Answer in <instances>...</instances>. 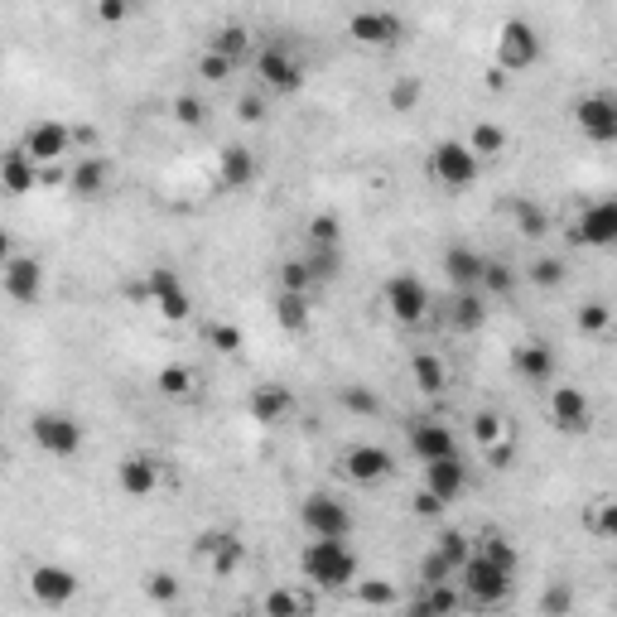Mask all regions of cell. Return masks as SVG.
Segmentation results:
<instances>
[{"label": "cell", "instance_id": "6da1fadb", "mask_svg": "<svg viewBox=\"0 0 617 617\" xmlns=\"http://www.w3.org/2000/svg\"><path fill=\"white\" fill-rule=\"evenodd\" d=\"M299 569H304L309 584L338 593L348 584H357V550L348 540H309L304 555H299Z\"/></svg>", "mask_w": 617, "mask_h": 617}, {"label": "cell", "instance_id": "7a4b0ae2", "mask_svg": "<svg viewBox=\"0 0 617 617\" xmlns=\"http://www.w3.org/2000/svg\"><path fill=\"white\" fill-rule=\"evenodd\" d=\"M299 526L314 540H348L357 521H352L348 502H338V497H328V492H309V497L299 502Z\"/></svg>", "mask_w": 617, "mask_h": 617}, {"label": "cell", "instance_id": "3957f363", "mask_svg": "<svg viewBox=\"0 0 617 617\" xmlns=\"http://www.w3.org/2000/svg\"><path fill=\"white\" fill-rule=\"evenodd\" d=\"M540 63V34L531 20L511 15L507 25L497 29V73H526Z\"/></svg>", "mask_w": 617, "mask_h": 617}, {"label": "cell", "instance_id": "277c9868", "mask_svg": "<svg viewBox=\"0 0 617 617\" xmlns=\"http://www.w3.org/2000/svg\"><path fill=\"white\" fill-rule=\"evenodd\" d=\"M29 439L49 458H78L87 434H82V425L73 415H63V410H39V415L29 420Z\"/></svg>", "mask_w": 617, "mask_h": 617}, {"label": "cell", "instance_id": "5b68a950", "mask_svg": "<svg viewBox=\"0 0 617 617\" xmlns=\"http://www.w3.org/2000/svg\"><path fill=\"white\" fill-rule=\"evenodd\" d=\"M386 314L401 323V328L425 323V314H430V290H425V280L410 275V270L391 275V280H386Z\"/></svg>", "mask_w": 617, "mask_h": 617}, {"label": "cell", "instance_id": "8992f818", "mask_svg": "<svg viewBox=\"0 0 617 617\" xmlns=\"http://www.w3.org/2000/svg\"><path fill=\"white\" fill-rule=\"evenodd\" d=\"M458 584H463V598H473V603H483V608H492V603H502L511 593V574H502L497 564H487L478 550L463 560V569H458Z\"/></svg>", "mask_w": 617, "mask_h": 617}, {"label": "cell", "instance_id": "52a82bcc", "mask_svg": "<svg viewBox=\"0 0 617 617\" xmlns=\"http://www.w3.org/2000/svg\"><path fill=\"white\" fill-rule=\"evenodd\" d=\"M78 574L68 569V564H34L29 569V598L39 603V608H68L73 598H78Z\"/></svg>", "mask_w": 617, "mask_h": 617}, {"label": "cell", "instance_id": "ba28073f", "mask_svg": "<svg viewBox=\"0 0 617 617\" xmlns=\"http://www.w3.org/2000/svg\"><path fill=\"white\" fill-rule=\"evenodd\" d=\"M430 174H434V184H444V188H473L478 184V160L468 155L463 140H439L430 150Z\"/></svg>", "mask_w": 617, "mask_h": 617}, {"label": "cell", "instance_id": "9c48e42d", "mask_svg": "<svg viewBox=\"0 0 617 617\" xmlns=\"http://www.w3.org/2000/svg\"><path fill=\"white\" fill-rule=\"evenodd\" d=\"M348 39H357L362 49H396L405 39V20L396 10H357L348 20Z\"/></svg>", "mask_w": 617, "mask_h": 617}, {"label": "cell", "instance_id": "30bf717a", "mask_svg": "<svg viewBox=\"0 0 617 617\" xmlns=\"http://www.w3.org/2000/svg\"><path fill=\"white\" fill-rule=\"evenodd\" d=\"M145 295L155 299V309H160L164 323H184L193 314V295L184 290V280L174 275L169 266H155L145 275Z\"/></svg>", "mask_w": 617, "mask_h": 617}, {"label": "cell", "instance_id": "8fae6325", "mask_svg": "<svg viewBox=\"0 0 617 617\" xmlns=\"http://www.w3.org/2000/svg\"><path fill=\"white\" fill-rule=\"evenodd\" d=\"M338 468H343V478L357 487H376L391 478V454L381 449V444H352V449H343V458H338Z\"/></svg>", "mask_w": 617, "mask_h": 617}, {"label": "cell", "instance_id": "7c38bea8", "mask_svg": "<svg viewBox=\"0 0 617 617\" xmlns=\"http://www.w3.org/2000/svg\"><path fill=\"white\" fill-rule=\"evenodd\" d=\"M256 73L270 92H299L304 87V63L290 54V44H266L256 58Z\"/></svg>", "mask_w": 617, "mask_h": 617}, {"label": "cell", "instance_id": "4fadbf2b", "mask_svg": "<svg viewBox=\"0 0 617 617\" xmlns=\"http://www.w3.org/2000/svg\"><path fill=\"white\" fill-rule=\"evenodd\" d=\"M511 372L521 376L526 386H550L555 372H560V357L545 338H531V343H516L511 348Z\"/></svg>", "mask_w": 617, "mask_h": 617}, {"label": "cell", "instance_id": "5bb4252c", "mask_svg": "<svg viewBox=\"0 0 617 617\" xmlns=\"http://www.w3.org/2000/svg\"><path fill=\"white\" fill-rule=\"evenodd\" d=\"M20 150H25L39 169H44V164H58V160H68V150H73V131H68L63 121H34L25 131V145H20Z\"/></svg>", "mask_w": 617, "mask_h": 617}, {"label": "cell", "instance_id": "9a60e30c", "mask_svg": "<svg viewBox=\"0 0 617 617\" xmlns=\"http://www.w3.org/2000/svg\"><path fill=\"white\" fill-rule=\"evenodd\" d=\"M550 425L560 434H584L593 425V405L579 386H555L550 391Z\"/></svg>", "mask_w": 617, "mask_h": 617}, {"label": "cell", "instance_id": "2e32d148", "mask_svg": "<svg viewBox=\"0 0 617 617\" xmlns=\"http://www.w3.org/2000/svg\"><path fill=\"white\" fill-rule=\"evenodd\" d=\"M0 285H5V295L15 299V304H39V295H44V266H39V256H10V266L0 270Z\"/></svg>", "mask_w": 617, "mask_h": 617}, {"label": "cell", "instance_id": "e0dca14e", "mask_svg": "<svg viewBox=\"0 0 617 617\" xmlns=\"http://www.w3.org/2000/svg\"><path fill=\"white\" fill-rule=\"evenodd\" d=\"M574 121H579V131L589 135L593 145H613L617 140V102L613 97H584L579 107H574Z\"/></svg>", "mask_w": 617, "mask_h": 617}, {"label": "cell", "instance_id": "ac0fdd59", "mask_svg": "<svg viewBox=\"0 0 617 617\" xmlns=\"http://www.w3.org/2000/svg\"><path fill=\"white\" fill-rule=\"evenodd\" d=\"M405 439H410V454L420 458V463H439V458L458 454L454 430H449V425H439V420H410Z\"/></svg>", "mask_w": 617, "mask_h": 617}, {"label": "cell", "instance_id": "d6986e66", "mask_svg": "<svg viewBox=\"0 0 617 617\" xmlns=\"http://www.w3.org/2000/svg\"><path fill=\"white\" fill-rule=\"evenodd\" d=\"M569 237L579 246H598V251L613 246L617 242V203H593V208H584Z\"/></svg>", "mask_w": 617, "mask_h": 617}, {"label": "cell", "instance_id": "ffe728a7", "mask_svg": "<svg viewBox=\"0 0 617 617\" xmlns=\"http://www.w3.org/2000/svg\"><path fill=\"white\" fill-rule=\"evenodd\" d=\"M116 487L126 492V497H155V487H160V463L150 454H131L116 463Z\"/></svg>", "mask_w": 617, "mask_h": 617}, {"label": "cell", "instance_id": "44dd1931", "mask_svg": "<svg viewBox=\"0 0 617 617\" xmlns=\"http://www.w3.org/2000/svg\"><path fill=\"white\" fill-rule=\"evenodd\" d=\"M468 487V463L458 454H449V458H439V463H425V492H434L444 507L454 502L458 492Z\"/></svg>", "mask_w": 617, "mask_h": 617}, {"label": "cell", "instance_id": "7402d4cb", "mask_svg": "<svg viewBox=\"0 0 617 617\" xmlns=\"http://www.w3.org/2000/svg\"><path fill=\"white\" fill-rule=\"evenodd\" d=\"M111 188V160H102V155H82L73 169H68V193H78V198H102Z\"/></svg>", "mask_w": 617, "mask_h": 617}, {"label": "cell", "instance_id": "603a6c76", "mask_svg": "<svg viewBox=\"0 0 617 617\" xmlns=\"http://www.w3.org/2000/svg\"><path fill=\"white\" fill-rule=\"evenodd\" d=\"M290 410H295V391L290 386H256L251 401H246V415L256 425H280Z\"/></svg>", "mask_w": 617, "mask_h": 617}, {"label": "cell", "instance_id": "cb8c5ba5", "mask_svg": "<svg viewBox=\"0 0 617 617\" xmlns=\"http://www.w3.org/2000/svg\"><path fill=\"white\" fill-rule=\"evenodd\" d=\"M483 266H487V256H478L473 246H463V242H454L449 251H444V275H449L454 290H478Z\"/></svg>", "mask_w": 617, "mask_h": 617}, {"label": "cell", "instance_id": "d4e9b609", "mask_svg": "<svg viewBox=\"0 0 617 617\" xmlns=\"http://www.w3.org/2000/svg\"><path fill=\"white\" fill-rule=\"evenodd\" d=\"M34 184H39V164L29 160L25 150H5L0 155V193L25 198V193H34Z\"/></svg>", "mask_w": 617, "mask_h": 617}, {"label": "cell", "instance_id": "484cf974", "mask_svg": "<svg viewBox=\"0 0 617 617\" xmlns=\"http://www.w3.org/2000/svg\"><path fill=\"white\" fill-rule=\"evenodd\" d=\"M217 179L227 188H246L256 179V155H251L246 145H227V150L217 155Z\"/></svg>", "mask_w": 617, "mask_h": 617}, {"label": "cell", "instance_id": "4316f807", "mask_svg": "<svg viewBox=\"0 0 617 617\" xmlns=\"http://www.w3.org/2000/svg\"><path fill=\"white\" fill-rule=\"evenodd\" d=\"M410 376H415V386H420L425 396L449 391V367H444L439 352H415V357H410Z\"/></svg>", "mask_w": 617, "mask_h": 617}, {"label": "cell", "instance_id": "83f0119b", "mask_svg": "<svg viewBox=\"0 0 617 617\" xmlns=\"http://www.w3.org/2000/svg\"><path fill=\"white\" fill-rule=\"evenodd\" d=\"M314 613V593H295V589H270L261 598V617H309Z\"/></svg>", "mask_w": 617, "mask_h": 617}, {"label": "cell", "instance_id": "f1b7e54d", "mask_svg": "<svg viewBox=\"0 0 617 617\" xmlns=\"http://www.w3.org/2000/svg\"><path fill=\"white\" fill-rule=\"evenodd\" d=\"M449 323H454V333H478L487 323V304L478 290H458L454 295V309H449Z\"/></svg>", "mask_w": 617, "mask_h": 617}, {"label": "cell", "instance_id": "f546056e", "mask_svg": "<svg viewBox=\"0 0 617 617\" xmlns=\"http://www.w3.org/2000/svg\"><path fill=\"white\" fill-rule=\"evenodd\" d=\"M155 391H160L164 401H188V396L198 391V372H193V367H184V362L160 367V372H155Z\"/></svg>", "mask_w": 617, "mask_h": 617}, {"label": "cell", "instance_id": "4dcf8cb0", "mask_svg": "<svg viewBox=\"0 0 617 617\" xmlns=\"http://www.w3.org/2000/svg\"><path fill=\"white\" fill-rule=\"evenodd\" d=\"M246 49H251V29L246 25H222L208 34V54L227 58V63H242Z\"/></svg>", "mask_w": 617, "mask_h": 617}, {"label": "cell", "instance_id": "1f68e13d", "mask_svg": "<svg viewBox=\"0 0 617 617\" xmlns=\"http://www.w3.org/2000/svg\"><path fill=\"white\" fill-rule=\"evenodd\" d=\"M502 150H507V126H497V121H478L473 135H468V155L483 164V160H492V155H502Z\"/></svg>", "mask_w": 617, "mask_h": 617}, {"label": "cell", "instance_id": "d6a6232c", "mask_svg": "<svg viewBox=\"0 0 617 617\" xmlns=\"http://www.w3.org/2000/svg\"><path fill=\"white\" fill-rule=\"evenodd\" d=\"M246 564V540H237L232 531H222V540H217V550L208 555V569H213L217 579H227V574H237Z\"/></svg>", "mask_w": 617, "mask_h": 617}, {"label": "cell", "instance_id": "836d02e7", "mask_svg": "<svg viewBox=\"0 0 617 617\" xmlns=\"http://www.w3.org/2000/svg\"><path fill=\"white\" fill-rule=\"evenodd\" d=\"M275 319H280V328L285 333H304L309 328V295H275Z\"/></svg>", "mask_w": 617, "mask_h": 617}, {"label": "cell", "instance_id": "e575fe53", "mask_svg": "<svg viewBox=\"0 0 617 617\" xmlns=\"http://www.w3.org/2000/svg\"><path fill=\"white\" fill-rule=\"evenodd\" d=\"M140 589H145V598H150V603L169 608V603H179L184 584H179V574H169V569H150V574L140 579Z\"/></svg>", "mask_w": 617, "mask_h": 617}, {"label": "cell", "instance_id": "d590c367", "mask_svg": "<svg viewBox=\"0 0 617 617\" xmlns=\"http://www.w3.org/2000/svg\"><path fill=\"white\" fill-rule=\"evenodd\" d=\"M434 555H439V560L458 574V569H463V560L473 555V540L463 536V531H439V536H434Z\"/></svg>", "mask_w": 617, "mask_h": 617}, {"label": "cell", "instance_id": "8d00e7d4", "mask_svg": "<svg viewBox=\"0 0 617 617\" xmlns=\"http://www.w3.org/2000/svg\"><path fill=\"white\" fill-rule=\"evenodd\" d=\"M526 275H531V285H536V290H560L564 275H569V266H564L560 256H536V261L526 266Z\"/></svg>", "mask_w": 617, "mask_h": 617}, {"label": "cell", "instance_id": "74e56055", "mask_svg": "<svg viewBox=\"0 0 617 617\" xmlns=\"http://www.w3.org/2000/svg\"><path fill=\"white\" fill-rule=\"evenodd\" d=\"M304 237H309V246H319V251H338V242H343V227H338V217H333V213H319V217H309Z\"/></svg>", "mask_w": 617, "mask_h": 617}, {"label": "cell", "instance_id": "f35d334b", "mask_svg": "<svg viewBox=\"0 0 617 617\" xmlns=\"http://www.w3.org/2000/svg\"><path fill=\"white\" fill-rule=\"evenodd\" d=\"M357 603L362 608H396V584L391 579H357Z\"/></svg>", "mask_w": 617, "mask_h": 617}, {"label": "cell", "instance_id": "ab89813d", "mask_svg": "<svg viewBox=\"0 0 617 617\" xmlns=\"http://www.w3.org/2000/svg\"><path fill=\"white\" fill-rule=\"evenodd\" d=\"M478 555H483L487 564H497L502 574H511V579H516V564H521V555H516V545H511L507 536H487Z\"/></svg>", "mask_w": 617, "mask_h": 617}, {"label": "cell", "instance_id": "60d3db41", "mask_svg": "<svg viewBox=\"0 0 617 617\" xmlns=\"http://www.w3.org/2000/svg\"><path fill=\"white\" fill-rule=\"evenodd\" d=\"M511 213H516V232H521V237H531V242H540V237L550 232V217L540 213L536 203H516Z\"/></svg>", "mask_w": 617, "mask_h": 617}, {"label": "cell", "instance_id": "b9f144b4", "mask_svg": "<svg viewBox=\"0 0 617 617\" xmlns=\"http://www.w3.org/2000/svg\"><path fill=\"white\" fill-rule=\"evenodd\" d=\"M174 121H179V126H188V131H198V126L208 121V102H203V97H193V92H179V97H174Z\"/></svg>", "mask_w": 617, "mask_h": 617}, {"label": "cell", "instance_id": "7bdbcfd3", "mask_svg": "<svg viewBox=\"0 0 617 617\" xmlns=\"http://www.w3.org/2000/svg\"><path fill=\"white\" fill-rule=\"evenodd\" d=\"M569 608H574V589L564 579H555L550 589L540 593V617H569Z\"/></svg>", "mask_w": 617, "mask_h": 617}, {"label": "cell", "instance_id": "ee69618b", "mask_svg": "<svg viewBox=\"0 0 617 617\" xmlns=\"http://www.w3.org/2000/svg\"><path fill=\"white\" fill-rule=\"evenodd\" d=\"M608 323H613V309H608V299H589V304L579 309V333H589V338L608 333Z\"/></svg>", "mask_w": 617, "mask_h": 617}, {"label": "cell", "instance_id": "f6af8a7d", "mask_svg": "<svg viewBox=\"0 0 617 617\" xmlns=\"http://www.w3.org/2000/svg\"><path fill=\"white\" fill-rule=\"evenodd\" d=\"M478 285H483L487 295H511V290H516V270H511L507 261H487Z\"/></svg>", "mask_w": 617, "mask_h": 617}, {"label": "cell", "instance_id": "bcb514c9", "mask_svg": "<svg viewBox=\"0 0 617 617\" xmlns=\"http://www.w3.org/2000/svg\"><path fill=\"white\" fill-rule=\"evenodd\" d=\"M314 290V275L304 261H285L280 266V295H309Z\"/></svg>", "mask_w": 617, "mask_h": 617}, {"label": "cell", "instance_id": "7dc6e473", "mask_svg": "<svg viewBox=\"0 0 617 617\" xmlns=\"http://www.w3.org/2000/svg\"><path fill=\"white\" fill-rule=\"evenodd\" d=\"M468 430H473V439H478V444H497V439H507V420H502V415H497V410H478V415H473V425H468Z\"/></svg>", "mask_w": 617, "mask_h": 617}, {"label": "cell", "instance_id": "c3c4849f", "mask_svg": "<svg viewBox=\"0 0 617 617\" xmlns=\"http://www.w3.org/2000/svg\"><path fill=\"white\" fill-rule=\"evenodd\" d=\"M299 261L309 266L314 285H319V280H333V275H338V266H343V256H338V251H319V246H309V256H299Z\"/></svg>", "mask_w": 617, "mask_h": 617}, {"label": "cell", "instance_id": "681fc988", "mask_svg": "<svg viewBox=\"0 0 617 617\" xmlns=\"http://www.w3.org/2000/svg\"><path fill=\"white\" fill-rule=\"evenodd\" d=\"M420 97H425V82L420 78H396V87H391V111H410V107H420Z\"/></svg>", "mask_w": 617, "mask_h": 617}, {"label": "cell", "instance_id": "f907efd6", "mask_svg": "<svg viewBox=\"0 0 617 617\" xmlns=\"http://www.w3.org/2000/svg\"><path fill=\"white\" fill-rule=\"evenodd\" d=\"M425 593V603H430L434 617H454L458 613V589L454 584H434V589H420Z\"/></svg>", "mask_w": 617, "mask_h": 617}, {"label": "cell", "instance_id": "816d5d0a", "mask_svg": "<svg viewBox=\"0 0 617 617\" xmlns=\"http://www.w3.org/2000/svg\"><path fill=\"white\" fill-rule=\"evenodd\" d=\"M208 343H213L217 352H227V357H232V352H242L246 333L237 328V323H213V328H208Z\"/></svg>", "mask_w": 617, "mask_h": 617}, {"label": "cell", "instance_id": "f5cc1de1", "mask_svg": "<svg viewBox=\"0 0 617 617\" xmlns=\"http://www.w3.org/2000/svg\"><path fill=\"white\" fill-rule=\"evenodd\" d=\"M338 401H343V410H348V415H376V410H381V401H376L367 386H343V396H338Z\"/></svg>", "mask_w": 617, "mask_h": 617}, {"label": "cell", "instance_id": "db71d44e", "mask_svg": "<svg viewBox=\"0 0 617 617\" xmlns=\"http://www.w3.org/2000/svg\"><path fill=\"white\" fill-rule=\"evenodd\" d=\"M434 584H454V569L430 550V555H420V589H434Z\"/></svg>", "mask_w": 617, "mask_h": 617}, {"label": "cell", "instance_id": "11a10c76", "mask_svg": "<svg viewBox=\"0 0 617 617\" xmlns=\"http://www.w3.org/2000/svg\"><path fill=\"white\" fill-rule=\"evenodd\" d=\"M589 526H593V536H613L617 531V502L613 497H598V502H593Z\"/></svg>", "mask_w": 617, "mask_h": 617}, {"label": "cell", "instance_id": "9f6ffc18", "mask_svg": "<svg viewBox=\"0 0 617 617\" xmlns=\"http://www.w3.org/2000/svg\"><path fill=\"white\" fill-rule=\"evenodd\" d=\"M232 73H237V63H227V58H217V54L203 49V58H198V78L203 82H227Z\"/></svg>", "mask_w": 617, "mask_h": 617}, {"label": "cell", "instance_id": "6f0895ef", "mask_svg": "<svg viewBox=\"0 0 617 617\" xmlns=\"http://www.w3.org/2000/svg\"><path fill=\"white\" fill-rule=\"evenodd\" d=\"M483 458L492 463V468H511V463H516V444H511V439H497V444H487L483 449Z\"/></svg>", "mask_w": 617, "mask_h": 617}, {"label": "cell", "instance_id": "680465c9", "mask_svg": "<svg viewBox=\"0 0 617 617\" xmlns=\"http://www.w3.org/2000/svg\"><path fill=\"white\" fill-rule=\"evenodd\" d=\"M237 116H242V121H251V126H256V121L266 116V97H261V92H246L242 102H237Z\"/></svg>", "mask_w": 617, "mask_h": 617}, {"label": "cell", "instance_id": "91938a15", "mask_svg": "<svg viewBox=\"0 0 617 617\" xmlns=\"http://www.w3.org/2000/svg\"><path fill=\"white\" fill-rule=\"evenodd\" d=\"M126 15H131L126 0H102V5H97V20H102V25H121Z\"/></svg>", "mask_w": 617, "mask_h": 617}, {"label": "cell", "instance_id": "94428289", "mask_svg": "<svg viewBox=\"0 0 617 617\" xmlns=\"http://www.w3.org/2000/svg\"><path fill=\"white\" fill-rule=\"evenodd\" d=\"M410 507H415V516H439V511H444V502H439V497H434V492H425V487H420V492H415V502H410Z\"/></svg>", "mask_w": 617, "mask_h": 617}, {"label": "cell", "instance_id": "6125c7cd", "mask_svg": "<svg viewBox=\"0 0 617 617\" xmlns=\"http://www.w3.org/2000/svg\"><path fill=\"white\" fill-rule=\"evenodd\" d=\"M217 540H222V531H203L193 550H198V555H213V550H217Z\"/></svg>", "mask_w": 617, "mask_h": 617}, {"label": "cell", "instance_id": "be15d7a7", "mask_svg": "<svg viewBox=\"0 0 617 617\" xmlns=\"http://www.w3.org/2000/svg\"><path fill=\"white\" fill-rule=\"evenodd\" d=\"M405 617H434V613H430V603H425V593H420L415 603H405Z\"/></svg>", "mask_w": 617, "mask_h": 617}, {"label": "cell", "instance_id": "e7e4bbea", "mask_svg": "<svg viewBox=\"0 0 617 617\" xmlns=\"http://www.w3.org/2000/svg\"><path fill=\"white\" fill-rule=\"evenodd\" d=\"M10 256H15V242H10V232H0V270L10 266Z\"/></svg>", "mask_w": 617, "mask_h": 617}, {"label": "cell", "instance_id": "03108f58", "mask_svg": "<svg viewBox=\"0 0 617 617\" xmlns=\"http://www.w3.org/2000/svg\"><path fill=\"white\" fill-rule=\"evenodd\" d=\"M232 617H256V613H251V608H237V613H232Z\"/></svg>", "mask_w": 617, "mask_h": 617}, {"label": "cell", "instance_id": "003e7915", "mask_svg": "<svg viewBox=\"0 0 617 617\" xmlns=\"http://www.w3.org/2000/svg\"><path fill=\"white\" fill-rule=\"evenodd\" d=\"M0 415H5V410H0Z\"/></svg>", "mask_w": 617, "mask_h": 617}]
</instances>
